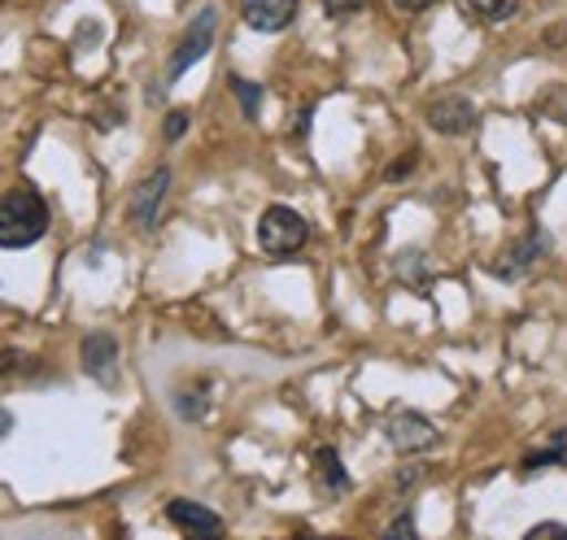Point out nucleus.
<instances>
[{
    "label": "nucleus",
    "instance_id": "f257e3e1",
    "mask_svg": "<svg viewBox=\"0 0 567 540\" xmlns=\"http://www.w3.org/2000/svg\"><path fill=\"white\" fill-rule=\"evenodd\" d=\"M49 231V205L31 188H13L0 197V249H31Z\"/></svg>",
    "mask_w": 567,
    "mask_h": 540
},
{
    "label": "nucleus",
    "instance_id": "f03ea898",
    "mask_svg": "<svg viewBox=\"0 0 567 540\" xmlns=\"http://www.w3.org/2000/svg\"><path fill=\"white\" fill-rule=\"evenodd\" d=\"M306 240H310V227H306V218H301L297 209H288V205H271V209L258 218V245H262L267 258H292V253H301Z\"/></svg>",
    "mask_w": 567,
    "mask_h": 540
},
{
    "label": "nucleus",
    "instance_id": "7ed1b4c3",
    "mask_svg": "<svg viewBox=\"0 0 567 540\" xmlns=\"http://www.w3.org/2000/svg\"><path fill=\"white\" fill-rule=\"evenodd\" d=\"M214 27H218V9H202L197 18H193V27L184 31V40H179V49H175V58L166 62V79L175 83L179 74L188 66H197L206 53H210L214 44Z\"/></svg>",
    "mask_w": 567,
    "mask_h": 540
},
{
    "label": "nucleus",
    "instance_id": "20e7f679",
    "mask_svg": "<svg viewBox=\"0 0 567 540\" xmlns=\"http://www.w3.org/2000/svg\"><path fill=\"white\" fill-rule=\"evenodd\" d=\"M384 432H389V445L398 454H424V449L436 445V427L427 423L424 414H415V409H398Z\"/></svg>",
    "mask_w": 567,
    "mask_h": 540
},
{
    "label": "nucleus",
    "instance_id": "39448f33",
    "mask_svg": "<svg viewBox=\"0 0 567 540\" xmlns=\"http://www.w3.org/2000/svg\"><path fill=\"white\" fill-rule=\"evenodd\" d=\"M166 188H171V170H166V166H157L153 175H144L141 184H136V193H132V201H127V218H132L141 231H153L157 209L166 201Z\"/></svg>",
    "mask_w": 567,
    "mask_h": 540
},
{
    "label": "nucleus",
    "instance_id": "423d86ee",
    "mask_svg": "<svg viewBox=\"0 0 567 540\" xmlns=\"http://www.w3.org/2000/svg\"><path fill=\"white\" fill-rule=\"evenodd\" d=\"M79 357H83V371L96 384H114V375H118V340L110 336V332H92V336L83 340Z\"/></svg>",
    "mask_w": 567,
    "mask_h": 540
},
{
    "label": "nucleus",
    "instance_id": "0eeeda50",
    "mask_svg": "<svg viewBox=\"0 0 567 540\" xmlns=\"http://www.w3.org/2000/svg\"><path fill=\"white\" fill-rule=\"evenodd\" d=\"M427 127L436 135H467L476 127V105L467 96H445L427 110Z\"/></svg>",
    "mask_w": 567,
    "mask_h": 540
},
{
    "label": "nucleus",
    "instance_id": "6e6552de",
    "mask_svg": "<svg viewBox=\"0 0 567 540\" xmlns=\"http://www.w3.org/2000/svg\"><path fill=\"white\" fill-rule=\"evenodd\" d=\"M240 18H245V27L276 35L297 18V0H240Z\"/></svg>",
    "mask_w": 567,
    "mask_h": 540
},
{
    "label": "nucleus",
    "instance_id": "1a4fd4ad",
    "mask_svg": "<svg viewBox=\"0 0 567 540\" xmlns=\"http://www.w3.org/2000/svg\"><path fill=\"white\" fill-rule=\"evenodd\" d=\"M166 519H171L179 532H188V537H218V532H223V519H218L214 510L197 506V501H184V497L166 506Z\"/></svg>",
    "mask_w": 567,
    "mask_h": 540
},
{
    "label": "nucleus",
    "instance_id": "9d476101",
    "mask_svg": "<svg viewBox=\"0 0 567 540\" xmlns=\"http://www.w3.org/2000/svg\"><path fill=\"white\" fill-rule=\"evenodd\" d=\"M546 249H550V236H546V231H533L528 240H519L515 249H506V253L497 258L494 274L497 279H519V274H528V267H533Z\"/></svg>",
    "mask_w": 567,
    "mask_h": 540
},
{
    "label": "nucleus",
    "instance_id": "9b49d317",
    "mask_svg": "<svg viewBox=\"0 0 567 540\" xmlns=\"http://www.w3.org/2000/svg\"><path fill=\"white\" fill-rule=\"evenodd\" d=\"M315 467H319V484L337 497V492H350V475L341 467V458H337V449H319L315 454Z\"/></svg>",
    "mask_w": 567,
    "mask_h": 540
},
{
    "label": "nucleus",
    "instance_id": "f8f14e48",
    "mask_svg": "<svg viewBox=\"0 0 567 540\" xmlns=\"http://www.w3.org/2000/svg\"><path fill=\"white\" fill-rule=\"evenodd\" d=\"M467 9L476 18H485V22H502V18L515 13V0H467Z\"/></svg>",
    "mask_w": 567,
    "mask_h": 540
},
{
    "label": "nucleus",
    "instance_id": "ddd939ff",
    "mask_svg": "<svg viewBox=\"0 0 567 540\" xmlns=\"http://www.w3.org/2000/svg\"><path fill=\"white\" fill-rule=\"evenodd\" d=\"M231 92L240 96L245 118H254V114H258V105H262V87H258V83H249V79H231Z\"/></svg>",
    "mask_w": 567,
    "mask_h": 540
},
{
    "label": "nucleus",
    "instance_id": "4468645a",
    "mask_svg": "<svg viewBox=\"0 0 567 540\" xmlns=\"http://www.w3.org/2000/svg\"><path fill=\"white\" fill-rule=\"evenodd\" d=\"M402 279H411V283H427V262L424 253H402Z\"/></svg>",
    "mask_w": 567,
    "mask_h": 540
},
{
    "label": "nucleus",
    "instance_id": "2eb2a0df",
    "mask_svg": "<svg viewBox=\"0 0 567 540\" xmlns=\"http://www.w3.org/2000/svg\"><path fill=\"white\" fill-rule=\"evenodd\" d=\"M188 123H193L188 110H171V114H166V139H179V135L188 132Z\"/></svg>",
    "mask_w": 567,
    "mask_h": 540
},
{
    "label": "nucleus",
    "instance_id": "dca6fc26",
    "mask_svg": "<svg viewBox=\"0 0 567 540\" xmlns=\"http://www.w3.org/2000/svg\"><path fill=\"white\" fill-rule=\"evenodd\" d=\"M362 0H323V9L332 13V18H346V13H354Z\"/></svg>",
    "mask_w": 567,
    "mask_h": 540
},
{
    "label": "nucleus",
    "instance_id": "f3484780",
    "mask_svg": "<svg viewBox=\"0 0 567 540\" xmlns=\"http://www.w3.org/2000/svg\"><path fill=\"white\" fill-rule=\"evenodd\" d=\"M389 537H415V523H411V515H398V519L389 523Z\"/></svg>",
    "mask_w": 567,
    "mask_h": 540
},
{
    "label": "nucleus",
    "instance_id": "a211bd4d",
    "mask_svg": "<svg viewBox=\"0 0 567 540\" xmlns=\"http://www.w3.org/2000/svg\"><path fill=\"white\" fill-rule=\"evenodd\" d=\"M528 537H533V540H542V537H567V528H564V523H537V528H533Z\"/></svg>",
    "mask_w": 567,
    "mask_h": 540
},
{
    "label": "nucleus",
    "instance_id": "6ab92c4d",
    "mask_svg": "<svg viewBox=\"0 0 567 540\" xmlns=\"http://www.w3.org/2000/svg\"><path fill=\"white\" fill-rule=\"evenodd\" d=\"M18 366H22V353H9V349H4V353H0V375H9V371H18Z\"/></svg>",
    "mask_w": 567,
    "mask_h": 540
},
{
    "label": "nucleus",
    "instance_id": "aec40b11",
    "mask_svg": "<svg viewBox=\"0 0 567 540\" xmlns=\"http://www.w3.org/2000/svg\"><path fill=\"white\" fill-rule=\"evenodd\" d=\"M398 9H411V13H420V9H427V4H436V0H393Z\"/></svg>",
    "mask_w": 567,
    "mask_h": 540
},
{
    "label": "nucleus",
    "instance_id": "412c9836",
    "mask_svg": "<svg viewBox=\"0 0 567 540\" xmlns=\"http://www.w3.org/2000/svg\"><path fill=\"white\" fill-rule=\"evenodd\" d=\"M9 427H13V418H9V414H4V409H0V440H4V436H9Z\"/></svg>",
    "mask_w": 567,
    "mask_h": 540
}]
</instances>
